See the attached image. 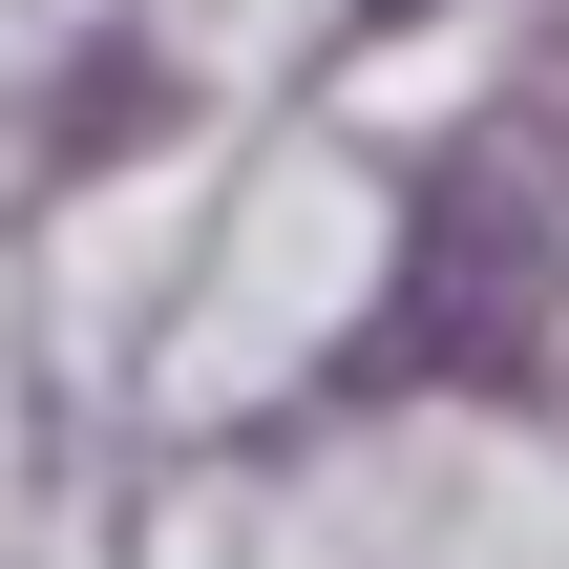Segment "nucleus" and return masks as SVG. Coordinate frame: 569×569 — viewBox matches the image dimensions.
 <instances>
[{
	"label": "nucleus",
	"mask_w": 569,
	"mask_h": 569,
	"mask_svg": "<svg viewBox=\"0 0 569 569\" xmlns=\"http://www.w3.org/2000/svg\"><path fill=\"white\" fill-rule=\"evenodd\" d=\"M359 21H422V0H359Z\"/></svg>",
	"instance_id": "nucleus-2"
},
{
	"label": "nucleus",
	"mask_w": 569,
	"mask_h": 569,
	"mask_svg": "<svg viewBox=\"0 0 569 569\" xmlns=\"http://www.w3.org/2000/svg\"><path fill=\"white\" fill-rule=\"evenodd\" d=\"M549 317H569V148L549 127H465L401 169V274L338 359V401H422V380H486L528 401L549 380Z\"/></svg>",
	"instance_id": "nucleus-1"
}]
</instances>
